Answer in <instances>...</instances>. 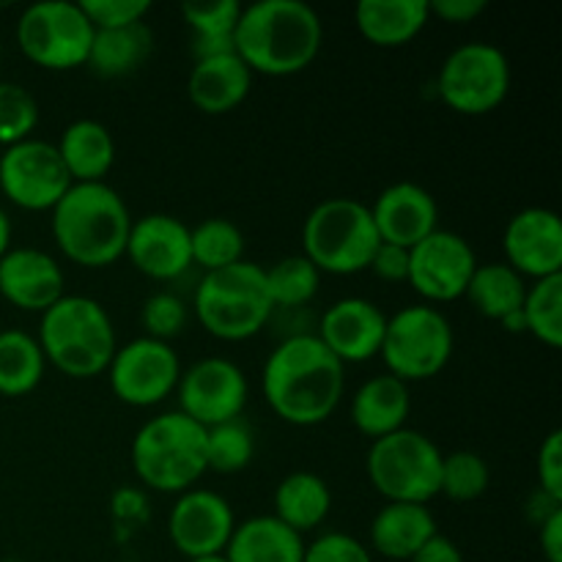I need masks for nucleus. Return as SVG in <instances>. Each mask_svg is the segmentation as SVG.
<instances>
[{
    "label": "nucleus",
    "instance_id": "36",
    "mask_svg": "<svg viewBox=\"0 0 562 562\" xmlns=\"http://www.w3.org/2000/svg\"><path fill=\"white\" fill-rule=\"evenodd\" d=\"M256 456V437L241 417L206 428V464L220 475H236L247 470Z\"/></svg>",
    "mask_w": 562,
    "mask_h": 562
},
{
    "label": "nucleus",
    "instance_id": "12",
    "mask_svg": "<svg viewBox=\"0 0 562 562\" xmlns=\"http://www.w3.org/2000/svg\"><path fill=\"white\" fill-rule=\"evenodd\" d=\"M108 382L115 398L135 409H151L176 393L181 360L165 340L140 335L119 346L108 366Z\"/></svg>",
    "mask_w": 562,
    "mask_h": 562
},
{
    "label": "nucleus",
    "instance_id": "22",
    "mask_svg": "<svg viewBox=\"0 0 562 562\" xmlns=\"http://www.w3.org/2000/svg\"><path fill=\"white\" fill-rule=\"evenodd\" d=\"M252 77L256 75L236 53L201 58L187 77V97L206 115L234 113L250 97Z\"/></svg>",
    "mask_w": 562,
    "mask_h": 562
},
{
    "label": "nucleus",
    "instance_id": "28",
    "mask_svg": "<svg viewBox=\"0 0 562 562\" xmlns=\"http://www.w3.org/2000/svg\"><path fill=\"white\" fill-rule=\"evenodd\" d=\"M272 503L274 519L283 521L289 530L305 536L327 521L329 510H333V492L322 475L300 470L278 483Z\"/></svg>",
    "mask_w": 562,
    "mask_h": 562
},
{
    "label": "nucleus",
    "instance_id": "34",
    "mask_svg": "<svg viewBox=\"0 0 562 562\" xmlns=\"http://www.w3.org/2000/svg\"><path fill=\"white\" fill-rule=\"evenodd\" d=\"M263 274H267V289L274 311L305 307L307 302H313V296L318 294V285H322V272L302 252L280 258L272 267H263Z\"/></svg>",
    "mask_w": 562,
    "mask_h": 562
},
{
    "label": "nucleus",
    "instance_id": "5",
    "mask_svg": "<svg viewBox=\"0 0 562 562\" xmlns=\"http://www.w3.org/2000/svg\"><path fill=\"white\" fill-rule=\"evenodd\" d=\"M130 459L143 486L179 497L209 472L206 428L179 409L148 417L132 437Z\"/></svg>",
    "mask_w": 562,
    "mask_h": 562
},
{
    "label": "nucleus",
    "instance_id": "25",
    "mask_svg": "<svg viewBox=\"0 0 562 562\" xmlns=\"http://www.w3.org/2000/svg\"><path fill=\"white\" fill-rule=\"evenodd\" d=\"M428 20V0H360L355 5V25L360 36L384 49L415 42Z\"/></svg>",
    "mask_w": 562,
    "mask_h": 562
},
{
    "label": "nucleus",
    "instance_id": "47",
    "mask_svg": "<svg viewBox=\"0 0 562 562\" xmlns=\"http://www.w3.org/2000/svg\"><path fill=\"white\" fill-rule=\"evenodd\" d=\"M113 510L121 516V519H140L146 514V499L137 488H121L113 499Z\"/></svg>",
    "mask_w": 562,
    "mask_h": 562
},
{
    "label": "nucleus",
    "instance_id": "48",
    "mask_svg": "<svg viewBox=\"0 0 562 562\" xmlns=\"http://www.w3.org/2000/svg\"><path fill=\"white\" fill-rule=\"evenodd\" d=\"M560 508H562L560 499L549 497V494L541 492V488H536L530 497V503H527V514H530V519L536 521V527L541 525V521H547L552 514H558Z\"/></svg>",
    "mask_w": 562,
    "mask_h": 562
},
{
    "label": "nucleus",
    "instance_id": "44",
    "mask_svg": "<svg viewBox=\"0 0 562 562\" xmlns=\"http://www.w3.org/2000/svg\"><path fill=\"white\" fill-rule=\"evenodd\" d=\"M488 9V0H428V14L450 25L475 22Z\"/></svg>",
    "mask_w": 562,
    "mask_h": 562
},
{
    "label": "nucleus",
    "instance_id": "46",
    "mask_svg": "<svg viewBox=\"0 0 562 562\" xmlns=\"http://www.w3.org/2000/svg\"><path fill=\"white\" fill-rule=\"evenodd\" d=\"M538 543L547 562H562V508L538 525Z\"/></svg>",
    "mask_w": 562,
    "mask_h": 562
},
{
    "label": "nucleus",
    "instance_id": "24",
    "mask_svg": "<svg viewBox=\"0 0 562 562\" xmlns=\"http://www.w3.org/2000/svg\"><path fill=\"white\" fill-rule=\"evenodd\" d=\"M437 532V519H434L428 505L384 503L379 514L373 516L368 538H371V549L376 554L395 562H406Z\"/></svg>",
    "mask_w": 562,
    "mask_h": 562
},
{
    "label": "nucleus",
    "instance_id": "27",
    "mask_svg": "<svg viewBox=\"0 0 562 562\" xmlns=\"http://www.w3.org/2000/svg\"><path fill=\"white\" fill-rule=\"evenodd\" d=\"M223 554L228 562H302L305 538L289 530L272 514L250 516L236 521Z\"/></svg>",
    "mask_w": 562,
    "mask_h": 562
},
{
    "label": "nucleus",
    "instance_id": "50",
    "mask_svg": "<svg viewBox=\"0 0 562 562\" xmlns=\"http://www.w3.org/2000/svg\"><path fill=\"white\" fill-rule=\"evenodd\" d=\"M9 247H11V220L9 214H5V209L0 206V258L9 252Z\"/></svg>",
    "mask_w": 562,
    "mask_h": 562
},
{
    "label": "nucleus",
    "instance_id": "16",
    "mask_svg": "<svg viewBox=\"0 0 562 562\" xmlns=\"http://www.w3.org/2000/svg\"><path fill=\"white\" fill-rule=\"evenodd\" d=\"M236 516L228 499L212 488H190L179 494L168 514V538L187 560L223 554L234 536Z\"/></svg>",
    "mask_w": 562,
    "mask_h": 562
},
{
    "label": "nucleus",
    "instance_id": "20",
    "mask_svg": "<svg viewBox=\"0 0 562 562\" xmlns=\"http://www.w3.org/2000/svg\"><path fill=\"white\" fill-rule=\"evenodd\" d=\"M64 294V269L47 250L9 247V252L0 258V296L9 305L42 316Z\"/></svg>",
    "mask_w": 562,
    "mask_h": 562
},
{
    "label": "nucleus",
    "instance_id": "9",
    "mask_svg": "<svg viewBox=\"0 0 562 562\" xmlns=\"http://www.w3.org/2000/svg\"><path fill=\"white\" fill-rule=\"evenodd\" d=\"M453 327L439 307L417 302L387 316L379 357L404 384L439 376L453 357Z\"/></svg>",
    "mask_w": 562,
    "mask_h": 562
},
{
    "label": "nucleus",
    "instance_id": "35",
    "mask_svg": "<svg viewBox=\"0 0 562 562\" xmlns=\"http://www.w3.org/2000/svg\"><path fill=\"white\" fill-rule=\"evenodd\" d=\"M521 313H525L527 335H532L538 344L549 346V349H560L562 346V274L527 283Z\"/></svg>",
    "mask_w": 562,
    "mask_h": 562
},
{
    "label": "nucleus",
    "instance_id": "4",
    "mask_svg": "<svg viewBox=\"0 0 562 562\" xmlns=\"http://www.w3.org/2000/svg\"><path fill=\"white\" fill-rule=\"evenodd\" d=\"M36 340L47 366L69 379H97L119 349L113 318L86 294H64L49 305L38 318Z\"/></svg>",
    "mask_w": 562,
    "mask_h": 562
},
{
    "label": "nucleus",
    "instance_id": "6",
    "mask_svg": "<svg viewBox=\"0 0 562 562\" xmlns=\"http://www.w3.org/2000/svg\"><path fill=\"white\" fill-rule=\"evenodd\" d=\"M192 313L212 338L225 344L256 338L274 316L263 267L239 261L234 267L206 272L192 294Z\"/></svg>",
    "mask_w": 562,
    "mask_h": 562
},
{
    "label": "nucleus",
    "instance_id": "39",
    "mask_svg": "<svg viewBox=\"0 0 562 562\" xmlns=\"http://www.w3.org/2000/svg\"><path fill=\"white\" fill-rule=\"evenodd\" d=\"M187 322H190V307L173 291H157V294L146 296L140 307V324L146 329V338L170 344L176 335L184 333Z\"/></svg>",
    "mask_w": 562,
    "mask_h": 562
},
{
    "label": "nucleus",
    "instance_id": "7",
    "mask_svg": "<svg viewBox=\"0 0 562 562\" xmlns=\"http://www.w3.org/2000/svg\"><path fill=\"white\" fill-rule=\"evenodd\" d=\"M382 245L371 209L357 198H327L302 223V256L322 274H357Z\"/></svg>",
    "mask_w": 562,
    "mask_h": 562
},
{
    "label": "nucleus",
    "instance_id": "10",
    "mask_svg": "<svg viewBox=\"0 0 562 562\" xmlns=\"http://www.w3.org/2000/svg\"><path fill=\"white\" fill-rule=\"evenodd\" d=\"M508 55L492 42H464L445 55L437 93L459 115H488L508 99Z\"/></svg>",
    "mask_w": 562,
    "mask_h": 562
},
{
    "label": "nucleus",
    "instance_id": "26",
    "mask_svg": "<svg viewBox=\"0 0 562 562\" xmlns=\"http://www.w3.org/2000/svg\"><path fill=\"white\" fill-rule=\"evenodd\" d=\"M66 173L75 184L104 181L115 162V140L108 126L97 119H77L60 132L55 143Z\"/></svg>",
    "mask_w": 562,
    "mask_h": 562
},
{
    "label": "nucleus",
    "instance_id": "53",
    "mask_svg": "<svg viewBox=\"0 0 562 562\" xmlns=\"http://www.w3.org/2000/svg\"><path fill=\"white\" fill-rule=\"evenodd\" d=\"M0 64H3V44H0Z\"/></svg>",
    "mask_w": 562,
    "mask_h": 562
},
{
    "label": "nucleus",
    "instance_id": "38",
    "mask_svg": "<svg viewBox=\"0 0 562 562\" xmlns=\"http://www.w3.org/2000/svg\"><path fill=\"white\" fill-rule=\"evenodd\" d=\"M38 126V102L20 82L0 80V146L9 148L14 143L33 137Z\"/></svg>",
    "mask_w": 562,
    "mask_h": 562
},
{
    "label": "nucleus",
    "instance_id": "17",
    "mask_svg": "<svg viewBox=\"0 0 562 562\" xmlns=\"http://www.w3.org/2000/svg\"><path fill=\"white\" fill-rule=\"evenodd\" d=\"M505 263L521 278L543 280L562 274V220L543 206H527L503 231Z\"/></svg>",
    "mask_w": 562,
    "mask_h": 562
},
{
    "label": "nucleus",
    "instance_id": "1",
    "mask_svg": "<svg viewBox=\"0 0 562 562\" xmlns=\"http://www.w3.org/2000/svg\"><path fill=\"white\" fill-rule=\"evenodd\" d=\"M344 390L346 368L316 333L289 335L263 362V401L289 426L313 428L327 423L344 401Z\"/></svg>",
    "mask_w": 562,
    "mask_h": 562
},
{
    "label": "nucleus",
    "instance_id": "41",
    "mask_svg": "<svg viewBox=\"0 0 562 562\" xmlns=\"http://www.w3.org/2000/svg\"><path fill=\"white\" fill-rule=\"evenodd\" d=\"M77 3L93 25V31L135 25L151 11L148 0H77Z\"/></svg>",
    "mask_w": 562,
    "mask_h": 562
},
{
    "label": "nucleus",
    "instance_id": "18",
    "mask_svg": "<svg viewBox=\"0 0 562 562\" xmlns=\"http://www.w3.org/2000/svg\"><path fill=\"white\" fill-rule=\"evenodd\" d=\"M124 256L132 267L151 280L181 278L192 267L190 225L173 214H143L132 220Z\"/></svg>",
    "mask_w": 562,
    "mask_h": 562
},
{
    "label": "nucleus",
    "instance_id": "19",
    "mask_svg": "<svg viewBox=\"0 0 562 562\" xmlns=\"http://www.w3.org/2000/svg\"><path fill=\"white\" fill-rule=\"evenodd\" d=\"M384 327H387V316L376 302L366 296H344L322 313L316 338L346 368L379 357Z\"/></svg>",
    "mask_w": 562,
    "mask_h": 562
},
{
    "label": "nucleus",
    "instance_id": "29",
    "mask_svg": "<svg viewBox=\"0 0 562 562\" xmlns=\"http://www.w3.org/2000/svg\"><path fill=\"white\" fill-rule=\"evenodd\" d=\"M154 49V33L146 22L124 27H108L93 31L91 49H88L86 66L97 77L115 80L140 69Z\"/></svg>",
    "mask_w": 562,
    "mask_h": 562
},
{
    "label": "nucleus",
    "instance_id": "3",
    "mask_svg": "<svg viewBox=\"0 0 562 562\" xmlns=\"http://www.w3.org/2000/svg\"><path fill=\"white\" fill-rule=\"evenodd\" d=\"M132 214L108 181L71 184L49 212V231L60 256L86 269H104L124 258Z\"/></svg>",
    "mask_w": 562,
    "mask_h": 562
},
{
    "label": "nucleus",
    "instance_id": "40",
    "mask_svg": "<svg viewBox=\"0 0 562 562\" xmlns=\"http://www.w3.org/2000/svg\"><path fill=\"white\" fill-rule=\"evenodd\" d=\"M302 562H373V554L360 538L333 530L305 543Z\"/></svg>",
    "mask_w": 562,
    "mask_h": 562
},
{
    "label": "nucleus",
    "instance_id": "37",
    "mask_svg": "<svg viewBox=\"0 0 562 562\" xmlns=\"http://www.w3.org/2000/svg\"><path fill=\"white\" fill-rule=\"evenodd\" d=\"M492 483V470L486 459L475 450H456L442 456V472H439V494L453 503H472L483 497Z\"/></svg>",
    "mask_w": 562,
    "mask_h": 562
},
{
    "label": "nucleus",
    "instance_id": "8",
    "mask_svg": "<svg viewBox=\"0 0 562 562\" xmlns=\"http://www.w3.org/2000/svg\"><path fill=\"white\" fill-rule=\"evenodd\" d=\"M442 456L431 437L415 428H401L371 442L366 456L368 481L384 503L428 505L439 497Z\"/></svg>",
    "mask_w": 562,
    "mask_h": 562
},
{
    "label": "nucleus",
    "instance_id": "31",
    "mask_svg": "<svg viewBox=\"0 0 562 562\" xmlns=\"http://www.w3.org/2000/svg\"><path fill=\"white\" fill-rule=\"evenodd\" d=\"M187 27L192 31V58H214V55L236 53L234 31L239 25L241 3L236 0H212V3L181 5Z\"/></svg>",
    "mask_w": 562,
    "mask_h": 562
},
{
    "label": "nucleus",
    "instance_id": "15",
    "mask_svg": "<svg viewBox=\"0 0 562 562\" xmlns=\"http://www.w3.org/2000/svg\"><path fill=\"white\" fill-rule=\"evenodd\" d=\"M477 256L470 241L453 231L437 228L409 250L406 283L426 300V305H445L467 294Z\"/></svg>",
    "mask_w": 562,
    "mask_h": 562
},
{
    "label": "nucleus",
    "instance_id": "49",
    "mask_svg": "<svg viewBox=\"0 0 562 562\" xmlns=\"http://www.w3.org/2000/svg\"><path fill=\"white\" fill-rule=\"evenodd\" d=\"M499 324H503V327H505V333H510V335H527L525 313H521V311L510 313V316H505Z\"/></svg>",
    "mask_w": 562,
    "mask_h": 562
},
{
    "label": "nucleus",
    "instance_id": "42",
    "mask_svg": "<svg viewBox=\"0 0 562 562\" xmlns=\"http://www.w3.org/2000/svg\"><path fill=\"white\" fill-rule=\"evenodd\" d=\"M536 472H538V488L562 503V431L560 428L549 431L547 439L541 442V448H538Z\"/></svg>",
    "mask_w": 562,
    "mask_h": 562
},
{
    "label": "nucleus",
    "instance_id": "14",
    "mask_svg": "<svg viewBox=\"0 0 562 562\" xmlns=\"http://www.w3.org/2000/svg\"><path fill=\"white\" fill-rule=\"evenodd\" d=\"M179 412H184L198 426L212 428L241 417L250 395L245 371L228 357H203L190 368H181Z\"/></svg>",
    "mask_w": 562,
    "mask_h": 562
},
{
    "label": "nucleus",
    "instance_id": "2",
    "mask_svg": "<svg viewBox=\"0 0 562 562\" xmlns=\"http://www.w3.org/2000/svg\"><path fill=\"white\" fill-rule=\"evenodd\" d=\"M324 22L305 0H256L241 5L234 49L252 75L294 77L318 58Z\"/></svg>",
    "mask_w": 562,
    "mask_h": 562
},
{
    "label": "nucleus",
    "instance_id": "32",
    "mask_svg": "<svg viewBox=\"0 0 562 562\" xmlns=\"http://www.w3.org/2000/svg\"><path fill=\"white\" fill-rule=\"evenodd\" d=\"M525 294L527 280L519 272H514L505 261H494L477 263L464 296L481 316L492 318V322H503L510 313L521 311Z\"/></svg>",
    "mask_w": 562,
    "mask_h": 562
},
{
    "label": "nucleus",
    "instance_id": "43",
    "mask_svg": "<svg viewBox=\"0 0 562 562\" xmlns=\"http://www.w3.org/2000/svg\"><path fill=\"white\" fill-rule=\"evenodd\" d=\"M368 269H371L379 280H384V283H406V274H409V250L382 241V245L376 247V252H373L371 267Z\"/></svg>",
    "mask_w": 562,
    "mask_h": 562
},
{
    "label": "nucleus",
    "instance_id": "30",
    "mask_svg": "<svg viewBox=\"0 0 562 562\" xmlns=\"http://www.w3.org/2000/svg\"><path fill=\"white\" fill-rule=\"evenodd\" d=\"M47 360L36 335L25 329H0V395L22 398L42 384Z\"/></svg>",
    "mask_w": 562,
    "mask_h": 562
},
{
    "label": "nucleus",
    "instance_id": "51",
    "mask_svg": "<svg viewBox=\"0 0 562 562\" xmlns=\"http://www.w3.org/2000/svg\"><path fill=\"white\" fill-rule=\"evenodd\" d=\"M187 562H228V560H225V554H209V558H195Z\"/></svg>",
    "mask_w": 562,
    "mask_h": 562
},
{
    "label": "nucleus",
    "instance_id": "23",
    "mask_svg": "<svg viewBox=\"0 0 562 562\" xmlns=\"http://www.w3.org/2000/svg\"><path fill=\"white\" fill-rule=\"evenodd\" d=\"M409 412V384L390 376V373H379V376L366 379V382L357 387V393L351 395L349 404L351 426H355L362 437L371 439V442L373 439H382L387 437V434L406 428Z\"/></svg>",
    "mask_w": 562,
    "mask_h": 562
},
{
    "label": "nucleus",
    "instance_id": "52",
    "mask_svg": "<svg viewBox=\"0 0 562 562\" xmlns=\"http://www.w3.org/2000/svg\"><path fill=\"white\" fill-rule=\"evenodd\" d=\"M0 562H22V560H16V558H5V560H0Z\"/></svg>",
    "mask_w": 562,
    "mask_h": 562
},
{
    "label": "nucleus",
    "instance_id": "45",
    "mask_svg": "<svg viewBox=\"0 0 562 562\" xmlns=\"http://www.w3.org/2000/svg\"><path fill=\"white\" fill-rule=\"evenodd\" d=\"M406 562H464V554L456 547V541H450L448 536L437 532V536L428 538Z\"/></svg>",
    "mask_w": 562,
    "mask_h": 562
},
{
    "label": "nucleus",
    "instance_id": "11",
    "mask_svg": "<svg viewBox=\"0 0 562 562\" xmlns=\"http://www.w3.org/2000/svg\"><path fill=\"white\" fill-rule=\"evenodd\" d=\"M93 25L75 0H38L16 20V44L31 64L47 71L86 66Z\"/></svg>",
    "mask_w": 562,
    "mask_h": 562
},
{
    "label": "nucleus",
    "instance_id": "13",
    "mask_svg": "<svg viewBox=\"0 0 562 562\" xmlns=\"http://www.w3.org/2000/svg\"><path fill=\"white\" fill-rule=\"evenodd\" d=\"M71 184L55 143L27 137L0 154V192L16 209L53 212Z\"/></svg>",
    "mask_w": 562,
    "mask_h": 562
},
{
    "label": "nucleus",
    "instance_id": "21",
    "mask_svg": "<svg viewBox=\"0 0 562 562\" xmlns=\"http://www.w3.org/2000/svg\"><path fill=\"white\" fill-rule=\"evenodd\" d=\"M371 217L379 239L412 250L417 241L439 228L437 198L415 181H395L384 187L371 203Z\"/></svg>",
    "mask_w": 562,
    "mask_h": 562
},
{
    "label": "nucleus",
    "instance_id": "33",
    "mask_svg": "<svg viewBox=\"0 0 562 562\" xmlns=\"http://www.w3.org/2000/svg\"><path fill=\"white\" fill-rule=\"evenodd\" d=\"M192 263L206 272L245 261V234L225 217H206L190 228Z\"/></svg>",
    "mask_w": 562,
    "mask_h": 562
}]
</instances>
